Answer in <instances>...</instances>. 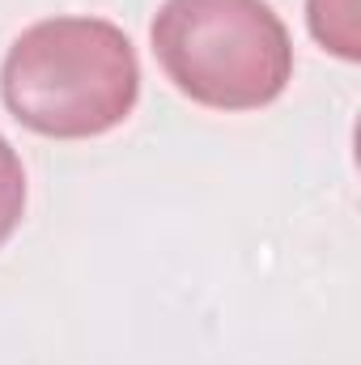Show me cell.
<instances>
[{
  "label": "cell",
  "mask_w": 361,
  "mask_h": 365,
  "mask_svg": "<svg viewBox=\"0 0 361 365\" xmlns=\"http://www.w3.org/2000/svg\"><path fill=\"white\" fill-rule=\"evenodd\" d=\"M306 21L310 34L340 60L361 56V26H357V0H306Z\"/></svg>",
  "instance_id": "obj_3"
},
{
  "label": "cell",
  "mask_w": 361,
  "mask_h": 365,
  "mask_svg": "<svg viewBox=\"0 0 361 365\" xmlns=\"http://www.w3.org/2000/svg\"><path fill=\"white\" fill-rule=\"evenodd\" d=\"M149 34L175 90L213 110H260L293 77V43L268 0H166Z\"/></svg>",
  "instance_id": "obj_2"
},
{
  "label": "cell",
  "mask_w": 361,
  "mask_h": 365,
  "mask_svg": "<svg viewBox=\"0 0 361 365\" xmlns=\"http://www.w3.org/2000/svg\"><path fill=\"white\" fill-rule=\"evenodd\" d=\"M9 115L56 140L119 128L141 98L132 38L106 17H47L21 30L0 64Z\"/></svg>",
  "instance_id": "obj_1"
},
{
  "label": "cell",
  "mask_w": 361,
  "mask_h": 365,
  "mask_svg": "<svg viewBox=\"0 0 361 365\" xmlns=\"http://www.w3.org/2000/svg\"><path fill=\"white\" fill-rule=\"evenodd\" d=\"M21 212H26V170L17 149L0 136V247L21 225Z\"/></svg>",
  "instance_id": "obj_4"
}]
</instances>
